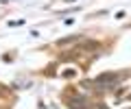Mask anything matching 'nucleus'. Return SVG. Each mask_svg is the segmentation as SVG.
Wrapping results in <instances>:
<instances>
[{
  "label": "nucleus",
  "mask_w": 131,
  "mask_h": 109,
  "mask_svg": "<svg viewBox=\"0 0 131 109\" xmlns=\"http://www.w3.org/2000/svg\"><path fill=\"white\" fill-rule=\"evenodd\" d=\"M118 79H120V74L105 72V74H101V76L94 79V85H96V90H109V87H114L118 83Z\"/></svg>",
  "instance_id": "nucleus-1"
},
{
  "label": "nucleus",
  "mask_w": 131,
  "mask_h": 109,
  "mask_svg": "<svg viewBox=\"0 0 131 109\" xmlns=\"http://www.w3.org/2000/svg\"><path fill=\"white\" fill-rule=\"evenodd\" d=\"M79 35H74V37H66V39H59V42H57V44H59V46H66V44H72V42H79Z\"/></svg>",
  "instance_id": "nucleus-3"
},
{
  "label": "nucleus",
  "mask_w": 131,
  "mask_h": 109,
  "mask_svg": "<svg viewBox=\"0 0 131 109\" xmlns=\"http://www.w3.org/2000/svg\"><path fill=\"white\" fill-rule=\"evenodd\" d=\"M85 105H88V103H85L83 98H74V100L70 103V107H72V109H88Z\"/></svg>",
  "instance_id": "nucleus-2"
}]
</instances>
